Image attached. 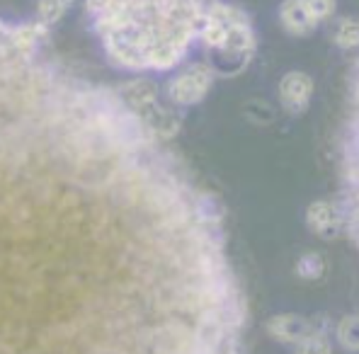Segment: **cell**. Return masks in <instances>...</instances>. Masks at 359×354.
<instances>
[{
  "instance_id": "obj_1",
  "label": "cell",
  "mask_w": 359,
  "mask_h": 354,
  "mask_svg": "<svg viewBox=\"0 0 359 354\" xmlns=\"http://www.w3.org/2000/svg\"><path fill=\"white\" fill-rule=\"evenodd\" d=\"M107 59L124 71H170L199 39L202 0H88Z\"/></svg>"
},
{
  "instance_id": "obj_2",
  "label": "cell",
  "mask_w": 359,
  "mask_h": 354,
  "mask_svg": "<svg viewBox=\"0 0 359 354\" xmlns=\"http://www.w3.org/2000/svg\"><path fill=\"white\" fill-rule=\"evenodd\" d=\"M214 68L209 63H194L172 76L165 86V95L172 104L177 107H189V104H199L209 95L214 86Z\"/></svg>"
},
{
  "instance_id": "obj_3",
  "label": "cell",
  "mask_w": 359,
  "mask_h": 354,
  "mask_svg": "<svg viewBox=\"0 0 359 354\" xmlns=\"http://www.w3.org/2000/svg\"><path fill=\"white\" fill-rule=\"evenodd\" d=\"M311 95H313V81L301 71L287 73L282 78V83H279V102L292 114H299L309 107Z\"/></svg>"
},
{
  "instance_id": "obj_4",
  "label": "cell",
  "mask_w": 359,
  "mask_h": 354,
  "mask_svg": "<svg viewBox=\"0 0 359 354\" xmlns=\"http://www.w3.org/2000/svg\"><path fill=\"white\" fill-rule=\"evenodd\" d=\"M267 332L277 342H284V345H297L301 337L311 332V325H309V320L301 318V315L282 313V315H274V318L267 320Z\"/></svg>"
},
{
  "instance_id": "obj_5",
  "label": "cell",
  "mask_w": 359,
  "mask_h": 354,
  "mask_svg": "<svg viewBox=\"0 0 359 354\" xmlns=\"http://www.w3.org/2000/svg\"><path fill=\"white\" fill-rule=\"evenodd\" d=\"M306 221H309V229L320 238H332L340 231L342 216L337 211L335 204L330 202H313L306 211Z\"/></svg>"
},
{
  "instance_id": "obj_6",
  "label": "cell",
  "mask_w": 359,
  "mask_h": 354,
  "mask_svg": "<svg viewBox=\"0 0 359 354\" xmlns=\"http://www.w3.org/2000/svg\"><path fill=\"white\" fill-rule=\"evenodd\" d=\"M279 20H282V27L294 36L311 34L316 29V22L306 15L301 0H284L279 8Z\"/></svg>"
},
{
  "instance_id": "obj_7",
  "label": "cell",
  "mask_w": 359,
  "mask_h": 354,
  "mask_svg": "<svg viewBox=\"0 0 359 354\" xmlns=\"http://www.w3.org/2000/svg\"><path fill=\"white\" fill-rule=\"evenodd\" d=\"M73 5V0H39L36 3V22L51 27V25L61 22L63 15L68 13V8Z\"/></svg>"
},
{
  "instance_id": "obj_8",
  "label": "cell",
  "mask_w": 359,
  "mask_h": 354,
  "mask_svg": "<svg viewBox=\"0 0 359 354\" xmlns=\"http://www.w3.org/2000/svg\"><path fill=\"white\" fill-rule=\"evenodd\" d=\"M337 340L345 350L359 352V315H347L337 325Z\"/></svg>"
},
{
  "instance_id": "obj_9",
  "label": "cell",
  "mask_w": 359,
  "mask_h": 354,
  "mask_svg": "<svg viewBox=\"0 0 359 354\" xmlns=\"http://www.w3.org/2000/svg\"><path fill=\"white\" fill-rule=\"evenodd\" d=\"M297 354H332L330 340L323 332L311 330L309 335H304L297 342Z\"/></svg>"
},
{
  "instance_id": "obj_10",
  "label": "cell",
  "mask_w": 359,
  "mask_h": 354,
  "mask_svg": "<svg viewBox=\"0 0 359 354\" xmlns=\"http://www.w3.org/2000/svg\"><path fill=\"white\" fill-rule=\"evenodd\" d=\"M297 272L301 279H320L325 272V260L320 252H306L297 262Z\"/></svg>"
},
{
  "instance_id": "obj_11",
  "label": "cell",
  "mask_w": 359,
  "mask_h": 354,
  "mask_svg": "<svg viewBox=\"0 0 359 354\" xmlns=\"http://www.w3.org/2000/svg\"><path fill=\"white\" fill-rule=\"evenodd\" d=\"M335 41L342 49L359 46V22H355V20H342L340 27L335 32Z\"/></svg>"
},
{
  "instance_id": "obj_12",
  "label": "cell",
  "mask_w": 359,
  "mask_h": 354,
  "mask_svg": "<svg viewBox=\"0 0 359 354\" xmlns=\"http://www.w3.org/2000/svg\"><path fill=\"white\" fill-rule=\"evenodd\" d=\"M301 5H304L306 15H309L316 25L335 13V0H301Z\"/></svg>"
},
{
  "instance_id": "obj_13",
  "label": "cell",
  "mask_w": 359,
  "mask_h": 354,
  "mask_svg": "<svg viewBox=\"0 0 359 354\" xmlns=\"http://www.w3.org/2000/svg\"><path fill=\"white\" fill-rule=\"evenodd\" d=\"M197 337H199V330H197ZM199 342H202V337H199ZM197 354H209V352H207V347H204V342L199 345V352H197Z\"/></svg>"
}]
</instances>
